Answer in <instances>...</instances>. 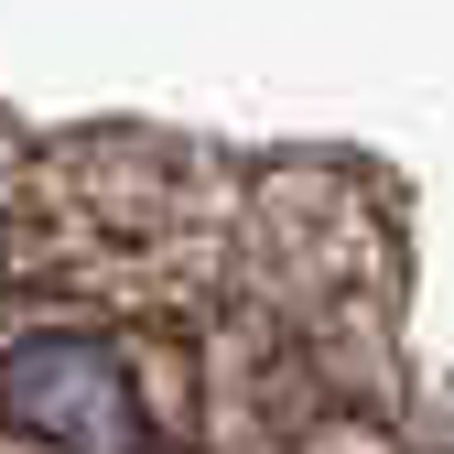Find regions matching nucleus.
<instances>
[{
    "label": "nucleus",
    "mask_w": 454,
    "mask_h": 454,
    "mask_svg": "<svg viewBox=\"0 0 454 454\" xmlns=\"http://www.w3.org/2000/svg\"><path fill=\"white\" fill-rule=\"evenodd\" d=\"M0 411L54 454H152V401L108 335H22L0 357Z\"/></svg>",
    "instance_id": "1"
}]
</instances>
